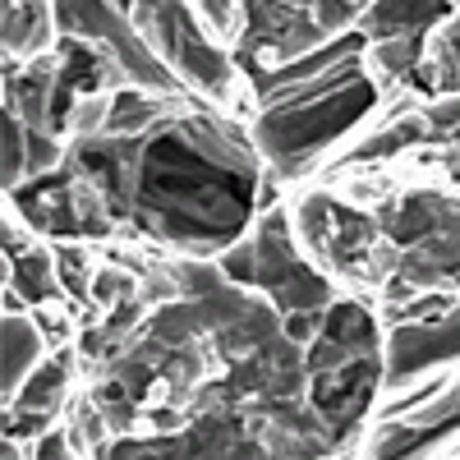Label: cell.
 Wrapping results in <instances>:
<instances>
[{"label":"cell","mask_w":460,"mask_h":460,"mask_svg":"<svg viewBox=\"0 0 460 460\" xmlns=\"http://www.w3.org/2000/svg\"><path fill=\"white\" fill-rule=\"evenodd\" d=\"M258 208V152L212 115H175L147 134L134 221L184 253H221Z\"/></svg>","instance_id":"obj_1"},{"label":"cell","mask_w":460,"mask_h":460,"mask_svg":"<svg viewBox=\"0 0 460 460\" xmlns=\"http://www.w3.org/2000/svg\"><path fill=\"white\" fill-rule=\"evenodd\" d=\"M377 88L355 74L309 102H286V106H262L258 125H253V147L272 162L281 175H299L309 171V162L327 143H336L350 125H359L373 111Z\"/></svg>","instance_id":"obj_2"},{"label":"cell","mask_w":460,"mask_h":460,"mask_svg":"<svg viewBox=\"0 0 460 460\" xmlns=\"http://www.w3.org/2000/svg\"><path fill=\"white\" fill-rule=\"evenodd\" d=\"M134 23L147 37V47L157 51L171 69H180L194 88L208 97H226L235 65L212 42V32L189 14L184 0H134Z\"/></svg>","instance_id":"obj_3"},{"label":"cell","mask_w":460,"mask_h":460,"mask_svg":"<svg viewBox=\"0 0 460 460\" xmlns=\"http://www.w3.org/2000/svg\"><path fill=\"white\" fill-rule=\"evenodd\" d=\"M56 19L65 37H79V42L106 51L129 84L152 88V93H175L171 65L147 47L138 23L120 14V0H56Z\"/></svg>","instance_id":"obj_4"},{"label":"cell","mask_w":460,"mask_h":460,"mask_svg":"<svg viewBox=\"0 0 460 460\" xmlns=\"http://www.w3.org/2000/svg\"><path fill=\"white\" fill-rule=\"evenodd\" d=\"M253 244H258V281L253 286H262L267 299H272L281 314H304V309L323 314L332 304L327 277L314 272V267L299 258V249L290 240V226H286V212H267L253 230Z\"/></svg>","instance_id":"obj_5"},{"label":"cell","mask_w":460,"mask_h":460,"mask_svg":"<svg viewBox=\"0 0 460 460\" xmlns=\"http://www.w3.org/2000/svg\"><path fill=\"white\" fill-rule=\"evenodd\" d=\"M314 10H318V0H240L244 56L262 51L281 65L309 56L314 47L327 42V32H323Z\"/></svg>","instance_id":"obj_6"},{"label":"cell","mask_w":460,"mask_h":460,"mask_svg":"<svg viewBox=\"0 0 460 460\" xmlns=\"http://www.w3.org/2000/svg\"><path fill=\"white\" fill-rule=\"evenodd\" d=\"M373 387H377V355H355L341 368L309 373V405L323 414L332 442L355 433V424L364 419V410L373 401Z\"/></svg>","instance_id":"obj_7"},{"label":"cell","mask_w":460,"mask_h":460,"mask_svg":"<svg viewBox=\"0 0 460 460\" xmlns=\"http://www.w3.org/2000/svg\"><path fill=\"white\" fill-rule=\"evenodd\" d=\"M460 359V309H447L438 318L424 323H396L392 332V350H387V382L401 387V382L419 377L433 364Z\"/></svg>","instance_id":"obj_8"},{"label":"cell","mask_w":460,"mask_h":460,"mask_svg":"<svg viewBox=\"0 0 460 460\" xmlns=\"http://www.w3.org/2000/svg\"><path fill=\"white\" fill-rule=\"evenodd\" d=\"M14 208L23 212V221L32 230H42L51 240H79V203H74V175H37L28 180V189H10Z\"/></svg>","instance_id":"obj_9"},{"label":"cell","mask_w":460,"mask_h":460,"mask_svg":"<svg viewBox=\"0 0 460 460\" xmlns=\"http://www.w3.org/2000/svg\"><path fill=\"white\" fill-rule=\"evenodd\" d=\"M364 47H368V37H364V28H355V32L336 37V42L314 47L309 56H299V60H290V65H277V69H253V88H258V97L267 102V97L281 93V88H295V84L323 79V74H332L336 65L359 60V51H364Z\"/></svg>","instance_id":"obj_10"},{"label":"cell","mask_w":460,"mask_h":460,"mask_svg":"<svg viewBox=\"0 0 460 460\" xmlns=\"http://www.w3.org/2000/svg\"><path fill=\"white\" fill-rule=\"evenodd\" d=\"M396 277H405L410 286H460V212L405 249Z\"/></svg>","instance_id":"obj_11"},{"label":"cell","mask_w":460,"mask_h":460,"mask_svg":"<svg viewBox=\"0 0 460 460\" xmlns=\"http://www.w3.org/2000/svg\"><path fill=\"white\" fill-rule=\"evenodd\" d=\"M460 429V387H451L438 405L429 410H419L410 424H387L377 438H373V456H414V451H424L429 442H442L447 433Z\"/></svg>","instance_id":"obj_12"},{"label":"cell","mask_w":460,"mask_h":460,"mask_svg":"<svg viewBox=\"0 0 460 460\" xmlns=\"http://www.w3.org/2000/svg\"><path fill=\"white\" fill-rule=\"evenodd\" d=\"M456 0H373L359 14L368 42H392V37H424L433 23L451 19Z\"/></svg>","instance_id":"obj_13"},{"label":"cell","mask_w":460,"mask_h":460,"mask_svg":"<svg viewBox=\"0 0 460 460\" xmlns=\"http://www.w3.org/2000/svg\"><path fill=\"white\" fill-rule=\"evenodd\" d=\"M56 0H5V56L37 60L56 42Z\"/></svg>","instance_id":"obj_14"},{"label":"cell","mask_w":460,"mask_h":460,"mask_svg":"<svg viewBox=\"0 0 460 460\" xmlns=\"http://www.w3.org/2000/svg\"><path fill=\"white\" fill-rule=\"evenodd\" d=\"M47 355V336H42V323L32 314H5V332H0V382H5V405L19 396V387L28 382V373L42 364Z\"/></svg>","instance_id":"obj_15"},{"label":"cell","mask_w":460,"mask_h":460,"mask_svg":"<svg viewBox=\"0 0 460 460\" xmlns=\"http://www.w3.org/2000/svg\"><path fill=\"white\" fill-rule=\"evenodd\" d=\"M460 208L456 203H447V199H438V194H410V199H401L392 212H387V240L392 244H401V249H410V244H419L424 235H433V230L447 221V217H456Z\"/></svg>","instance_id":"obj_16"},{"label":"cell","mask_w":460,"mask_h":460,"mask_svg":"<svg viewBox=\"0 0 460 460\" xmlns=\"http://www.w3.org/2000/svg\"><path fill=\"white\" fill-rule=\"evenodd\" d=\"M171 115V93H152V88H120L111 93V115H106V134H147L166 125Z\"/></svg>","instance_id":"obj_17"},{"label":"cell","mask_w":460,"mask_h":460,"mask_svg":"<svg viewBox=\"0 0 460 460\" xmlns=\"http://www.w3.org/2000/svg\"><path fill=\"white\" fill-rule=\"evenodd\" d=\"M5 277H10V286L28 299V304H51L65 286H60V272H56V253H47V249H32V244H23L19 253H5Z\"/></svg>","instance_id":"obj_18"},{"label":"cell","mask_w":460,"mask_h":460,"mask_svg":"<svg viewBox=\"0 0 460 460\" xmlns=\"http://www.w3.org/2000/svg\"><path fill=\"white\" fill-rule=\"evenodd\" d=\"M323 336H332L345 355H377V323L355 299L327 304L323 309Z\"/></svg>","instance_id":"obj_19"},{"label":"cell","mask_w":460,"mask_h":460,"mask_svg":"<svg viewBox=\"0 0 460 460\" xmlns=\"http://www.w3.org/2000/svg\"><path fill=\"white\" fill-rule=\"evenodd\" d=\"M69 377H74V355H69V350H60L56 359L37 364V368L28 373V382L19 387V396H14L10 405H28V410H51V414H56V410L65 405Z\"/></svg>","instance_id":"obj_20"},{"label":"cell","mask_w":460,"mask_h":460,"mask_svg":"<svg viewBox=\"0 0 460 460\" xmlns=\"http://www.w3.org/2000/svg\"><path fill=\"white\" fill-rule=\"evenodd\" d=\"M424 134H429V125H424V120H414V115H405L401 125L382 129V134H373L364 147H355L350 157H345V166H359V162H373V157H392V152H401V147L419 143Z\"/></svg>","instance_id":"obj_21"},{"label":"cell","mask_w":460,"mask_h":460,"mask_svg":"<svg viewBox=\"0 0 460 460\" xmlns=\"http://www.w3.org/2000/svg\"><path fill=\"white\" fill-rule=\"evenodd\" d=\"M56 272H60L65 295H74V299L93 295V267H88V253L74 244V240H69V244L60 240V249H56Z\"/></svg>","instance_id":"obj_22"},{"label":"cell","mask_w":460,"mask_h":460,"mask_svg":"<svg viewBox=\"0 0 460 460\" xmlns=\"http://www.w3.org/2000/svg\"><path fill=\"white\" fill-rule=\"evenodd\" d=\"M373 60L387 69V74H414L419 60H424V37H392V42H377L373 47Z\"/></svg>","instance_id":"obj_23"},{"label":"cell","mask_w":460,"mask_h":460,"mask_svg":"<svg viewBox=\"0 0 460 460\" xmlns=\"http://www.w3.org/2000/svg\"><path fill=\"white\" fill-rule=\"evenodd\" d=\"M28 180V125L14 111H5V189H19Z\"/></svg>","instance_id":"obj_24"},{"label":"cell","mask_w":460,"mask_h":460,"mask_svg":"<svg viewBox=\"0 0 460 460\" xmlns=\"http://www.w3.org/2000/svg\"><path fill=\"white\" fill-rule=\"evenodd\" d=\"M217 267L226 272V281H235V286H253L258 281V244L253 235H240L235 244H226Z\"/></svg>","instance_id":"obj_25"},{"label":"cell","mask_w":460,"mask_h":460,"mask_svg":"<svg viewBox=\"0 0 460 460\" xmlns=\"http://www.w3.org/2000/svg\"><path fill=\"white\" fill-rule=\"evenodd\" d=\"M129 295H138V277L134 272H125V267H97L93 272V295L88 299H97L102 309H115V304L129 299Z\"/></svg>","instance_id":"obj_26"},{"label":"cell","mask_w":460,"mask_h":460,"mask_svg":"<svg viewBox=\"0 0 460 460\" xmlns=\"http://www.w3.org/2000/svg\"><path fill=\"white\" fill-rule=\"evenodd\" d=\"M199 14H203V28L212 37H230L235 32V19H240V0H199Z\"/></svg>","instance_id":"obj_27"},{"label":"cell","mask_w":460,"mask_h":460,"mask_svg":"<svg viewBox=\"0 0 460 460\" xmlns=\"http://www.w3.org/2000/svg\"><path fill=\"white\" fill-rule=\"evenodd\" d=\"M318 23H323V32L332 37V32H341V28H350V23H359V0H318Z\"/></svg>","instance_id":"obj_28"},{"label":"cell","mask_w":460,"mask_h":460,"mask_svg":"<svg viewBox=\"0 0 460 460\" xmlns=\"http://www.w3.org/2000/svg\"><path fill=\"white\" fill-rule=\"evenodd\" d=\"M451 309L447 295H424V299H405V304H392V323H424V318H438Z\"/></svg>","instance_id":"obj_29"},{"label":"cell","mask_w":460,"mask_h":460,"mask_svg":"<svg viewBox=\"0 0 460 460\" xmlns=\"http://www.w3.org/2000/svg\"><path fill=\"white\" fill-rule=\"evenodd\" d=\"M424 125H429V134H438V138H456V134H460V97H447V102L429 106Z\"/></svg>","instance_id":"obj_30"},{"label":"cell","mask_w":460,"mask_h":460,"mask_svg":"<svg viewBox=\"0 0 460 460\" xmlns=\"http://www.w3.org/2000/svg\"><path fill=\"white\" fill-rule=\"evenodd\" d=\"M318 332H323V314H314V309H304V314H286V336H290L295 345H314V341H318Z\"/></svg>","instance_id":"obj_31"},{"label":"cell","mask_w":460,"mask_h":460,"mask_svg":"<svg viewBox=\"0 0 460 460\" xmlns=\"http://www.w3.org/2000/svg\"><path fill=\"white\" fill-rule=\"evenodd\" d=\"M69 442H74L69 433H60V429H47L42 438H37L32 456H42V460H60V456H74V447H69Z\"/></svg>","instance_id":"obj_32"},{"label":"cell","mask_w":460,"mask_h":460,"mask_svg":"<svg viewBox=\"0 0 460 460\" xmlns=\"http://www.w3.org/2000/svg\"><path fill=\"white\" fill-rule=\"evenodd\" d=\"M442 392V382L433 377V382H424V387H419L414 396H405V401H396V405H387V414H410V410H419V405H424V401H433Z\"/></svg>","instance_id":"obj_33"}]
</instances>
